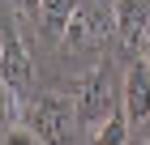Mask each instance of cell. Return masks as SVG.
I'll return each mask as SVG.
<instances>
[{
  "label": "cell",
  "instance_id": "3",
  "mask_svg": "<svg viewBox=\"0 0 150 145\" xmlns=\"http://www.w3.org/2000/svg\"><path fill=\"white\" fill-rule=\"evenodd\" d=\"M77 124V107L60 94H43V98L30 107V132L39 141H64Z\"/></svg>",
  "mask_w": 150,
  "mask_h": 145
},
{
  "label": "cell",
  "instance_id": "6",
  "mask_svg": "<svg viewBox=\"0 0 150 145\" xmlns=\"http://www.w3.org/2000/svg\"><path fill=\"white\" fill-rule=\"evenodd\" d=\"M81 0H43V9H39V17H43L47 34H56V39H64V30H69V17L77 13Z\"/></svg>",
  "mask_w": 150,
  "mask_h": 145
},
{
  "label": "cell",
  "instance_id": "4",
  "mask_svg": "<svg viewBox=\"0 0 150 145\" xmlns=\"http://www.w3.org/2000/svg\"><path fill=\"white\" fill-rule=\"evenodd\" d=\"M112 13H116V34L129 51H142L146 47V34H150V22H146V4L142 0H112Z\"/></svg>",
  "mask_w": 150,
  "mask_h": 145
},
{
  "label": "cell",
  "instance_id": "8",
  "mask_svg": "<svg viewBox=\"0 0 150 145\" xmlns=\"http://www.w3.org/2000/svg\"><path fill=\"white\" fill-rule=\"evenodd\" d=\"M13 4H17V13H39L43 9V0H13Z\"/></svg>",
  "mask_w": 150,
  "mask_h": 145
},
{
  "label": "cell",
  "instance_id": "1",
  "mask_svg": "<svg viewBox=\"0 0 150 145\" xmlns=\"http://www.w3.org/2000/svg\"><path fill=\"white\" fill-rule=\"evenodd\" d=\"M73 107H77V124L81 128L99 132V124L112 115V77H107V68H90L86 77H77Z\"/></svg>",
  "mask_w": 150,
  "mask_h": 145
},
{
  "label": "cell",
  "instance_id": "2",
  "mask_svg": "<svg viewBox=\"0 0 150 145\" xmlns=\"http://www.w3.org/2000/svg\"><path fill=\"white\" fill-rule=\"evenodd\" d=\"M0 85L9 90L13 98H22L26 90L35 85V64H30V51H26L22 34L4 22V34H0Z\"/></svg>",
  "mask_w": 150,
  "mask_h": 145
},
{
  "label": "cell",
  "instance_id": "9",
  "mask_svg": "<svg viewBox=\"0 0 150 145\" xmlns=\"http://www.w3.org/2000/svg\"><path fill=\"white\" fill-rule=\"evenodd\" d=\"M146 64H150V34H146Z\"/></svg>",
  "mask_w": 150,
  "mask_h": 145
},
{
  "label": "cell",
  "instance_id": "5",
  "mask_svg": "<svg viewBox=\"0 0 150 145\" xmlns=\"http://www.w3.org/2000/svg\"><path fill=\"white\" fill-rule=\"evenodd\" d=\"M120 102H125V111H129V120H133V124L150 120V64H129Z\"/></svg>",
  "mask_w": 150,
  "mask_h": 145
},
{
  "label": "cell",
  "instance_id": "7",
  "mask_svg": "<svg viewBox=\"0 0 150 145\" xmlns=\"http://www.w3.org/2000/svg\"><path fill=\"white\" fill-rule=\"evenodd\" d=\"M129 124H133V120H129V111H125V102H120V107H116V111L107 115L103 124H99V132H94V141H103V145H120V141H125V137H129V132H125Z\"/></svg>",
  "mask_w": 150,
  "mask_h": 145
}]
</instances>
